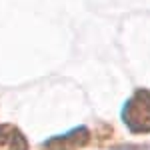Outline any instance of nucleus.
Returning a JSON list of instances; mask_svg holds the SVG:
<instances>
[{"label": "nucleus", "mask_w": 150, "mask_h": 150, "mask_svg": "<svg viewBox=\"0 0 150 150\" xmlns=\"http://www.w3.org/2000/svg\"><path fill=\"white\" fill-rule=\"evenodd\" d=\"M122 120L134 134L150 132V90H138L122 106Z\"/></svg>", "instance_id": "1"}, {"label": "nucleus", "mask_w": 150, "mask_h": 150, "mask_svg": "<svg viewBox=\"0 0 150 150\" xmlns=\"http://www.w3.org/2000/svg\"><path fill=\"white\" fill-rule=\"evenodd\" d=\"M88 142H90V130L86 126H78L74 130H68L66 134L46 140L42 144V150H78L84 148Z\"/></svg>", "instance_id": "2"}, {"label": "nucleus", "mask_w": 150, "mask_h": 150, "mask_svg": "<svg viewBox=\"0 0 150 150\" xmlns=\"http://www.w3.org/2000/svg\"><path fill=\"white\" fill-rule=\"evenodd\" d=\"M0 150H28V142L16 126L0 124Z\"/></svg>", "instance_id": "3"}, {"label": "nucleus", "mask_w": 150, "mask_h": 150, "mask_svg": "<svg viewBox=\"0 0 150 150\" xmlns=\"http://www.w3.org/2000/svg\"><path fill=\"white\" fill-rule=\"evenodd\" d=\"M112 150H148V146H120V148H112Z\"/></svg>", "instance_id": "4"}]
</instances>
